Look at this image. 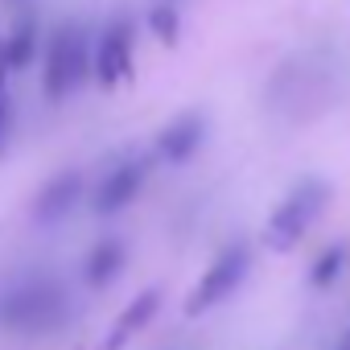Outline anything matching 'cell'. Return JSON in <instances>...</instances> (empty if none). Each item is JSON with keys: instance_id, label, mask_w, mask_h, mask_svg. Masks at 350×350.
Wrapping results in <instances>:
<instances>
[{"instance_id": "cell-2", "label": "cell", "mask_w": 350, "mask_h": 350, "mask_svg": "<svg viewBox=\"0 0 350 350\" xmlns=\"http://www.w3.org/2000/svg\"><path fill=\"white\" fill-rule=\"evenodd\" d=\"M62 317H66V297H62V288H58L54 280H46V276L17 284V288L5 297V305H0V321H5L9 329H17V334H46V329H54Z\"/></svg>"}, {"instance_id": "cell-8", "label": "cell", "mask_w": 350, "mask_h": 350, "mask_svg": "<svg viewBox=\"0 0 350 350\" xmlns=\"http://www.w3.org/2000/svg\"><path fill=\"white\" fill-rule=\"evenodd\" d=\"M79 198H83V173H79V169H66V173H58V178H50V182L42 186V194L33 198V219H38V223H54V219H62Z\"/></svg>"}, {"instance_id": "cell-3", "label": "cell", "mask_w": 350, "mask_h": 350, "mask_svg": "<svg viewBox=\"0 0 350 350\" xmlns=\"http://www.w3.org/2000/svg\"><path fill=\"white\" fill-rule=\"evenodd\" d=\"M87 75H91V46H87L83 29L79 25H58L50 46H46V70H42L46 95L66 99L70 91H79V83Z\"/></svg>"}, {"instance_id": "cell-10", "label": "cell", "mask_w": 350, "mask_h": 350, "mask_svg": "<svg viewBox=\"0 0 350 350\" xmlns=\"http://www.w3.org/2000/svg\"><path fill=\"white\" fill-rule=\"evenodd\" d=\"M38 17H21L17 25H13V33L0 42V62H5V70L13 75V70H25L33 58H38Z\"/></svg>"}, {"instance_id": "cell-7", "label": "cell", "mask_w": 350, "mask_h": 350, "mask_svg": "<svg viewBox=\"0 0 350 350\" xmlns=\"http://www.w3.org/2000/svg\"><path fill=\"white\" fill-rule=\"evenodd\" d=\"M202 140H206V120H202L198 111H186V116H178L173 124L161 128V136H157V157H161L165 165H186V161L202 148Z\"/></svg>"}, {"instance_id": "cell-9", "label": "cell", "mask_w": 350, "mask_h": 350, "mask_svg": "<svg viewBox=\"0 0 350 350\" xmlns=\"http://www.w3.org/2000/svg\"><path fill=\"white\" fill-rule=\"evenodd\" d=\"M157 309H161V288H144L120 317H116V325H111V334H107V342H103V350H124L152 317H157Z\"/></svg>"}, {"instance_id": "cell-4", "label": "cell", "mask_w": 350, "mask_h": 350, "mask_svg": "<svg viewBox=\"0 0 350 350\" xmlns=\"http://www.w3.org/2000/svg\"><path fill=\"white\" fill-rule=\"evenodd\" d=\"M247 268H252V247H247L243 239L227 243V247L211 260V268L202 272V280L190 288V297H186V313L198 317V313H211L215 305H223V301L243 284Z\"/></svg>"}, {"instance_id": "cell-13", "label": "cell", "mask_w": 350, "mask_h": 350, "mask_svg": "<svg viewBox=\"0 0 350 350\" xmlns=\"http://www.w3.org/2000/svg\"><path fill=\"white\" fill-rule=\"evenodd\" d=\"M148 25H152V33H157L165 46H178V38H182V17H178V5H152Z\"/></svg>"}, {"instance_id": "cell-12", "label": "cell", "mask_w": 350, "mask_h": 350, "mask_svg": "<svg viewBox=\"0 0 350 350\" xmlns=\"http://www.w3.org/2000/svg\"><path fill=\"white\" fill-rule=\"evenodd\" d=\"M342 264H346V247H342V243L325 247V252L317 256V264L309 268V284H313V288H329V284L342 276Z\"/></svg>"}, {"instance_id": "cell-11", "label": "cell", "mask_w": 350, "mask_h": 350, "mask_svg": "<svg viewBox=\"0 0 350 350\" xmlns=\"http://www.w3.org/2000/svg\"><path fill=\"white\" fill-rule=\"evenodd\" d=\"M124 243L120 239H111V235H103L95 247H91V256H87V284L91 288H103V284H111L116 276H120V268H124Z\"/></svg>"}, {"instance_id": "cell-6", "label": "cell", "mask_w": 350, "mask_h": 350, "mask_svg": "<svg viewBox=\"0 0 350 350\" xmlns=\"http://www.w3.org/2000/svg\"><path fill=\"white\" fill-rule=\"evenodd\" d=\"M144 178H148V161L144 157H128L116 169H107L99 190H95V202H91L95 215H120L128 202H136V194L144 190Z\"/></svg>"}, {"instance_id": "cell-17", "label": "cell", "mask_w": 350, "mask_h": 350, "mask_svg": "<svg viewBox=\"0 0 350 350\" xmlns=\"http://www.w3.org/2000/svg\"><path fill=\"white\" fill-rule=\"evenodd\" d=\"M13 5H25V0H13Z\"/></svg>"}, {"instance_id": "cell-16", "label": "cell", "mask_w": 350, "mask_h": 350, "mask_svg": "<svg viewBox=\"0 0 350 350\" xmlns=\"http://www.w3.org/2000/svg\"><path fill=\"white\" fill-rule=\"evenodd\" d=\"M5 79H9V70H5V62H0V87H5Z\"/></svg>"}, {"instance_id": "cell-15", "label": "cell", "mask_w": 350, "mask_h": 350, "mask_svg": "<svg viewBox=\"0 0 350 350\" xmlns=\"http://www.w3.org/2000/svg\"><path fill=\"white\" fill-rule=\"evenodd\" d=\"M334 350H350V325H346V329H342V338H338V342H334Z\"/></svg>"}, {"instance_id": "cell-5", "label": "cell", "mask_w": 350, "mask_h": 350, "mask_svg": "<svg viewBox=\"0 0 350 350\" xmlns=\"http://www.w3.org/2000/svg\"><path fill=\"white\" fill-rule=\"evenodd\" d=\"M91 75L103 91L128 83L136 75V54H132V21L128 17H116L111 25H103L99 42H95V54H91Z\"/></svg>"}, {"instance_id": "cell-14", "label": "cell", "mask_w": 350, "mask_h": 350, "mask_svg": "<svg viewBox=\"0 0 350 350\" xmlns=\"http://www.w3.org/2000/svg\"><path fill=\"white\" fill-rule=\"evenodd\" d=\"M9 124H13V99H9V91H5V87H0V148H5Z\"/></svg>"}, {"instance_id": "cell-1", "label": "cell", "mask_w": 350, "mask_h": 350, "mask_svg": "<svg viewBox=\"0 0 350 350\" xmlns=\"http://www.w3.org/2000/svg\"><path fill=\"white\" fill-rule=\"evenodd\" d=\"M325 202H329V186H325L321 178H301V182L284 194V202L272 211V219H268V231H264L268 247H272V252H293V247L309 235V227L321 219Z\"/></svg>"}]
</instances>
